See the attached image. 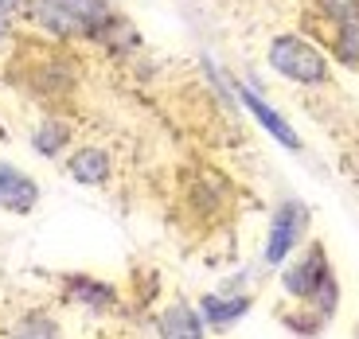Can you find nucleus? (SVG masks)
<instances>
[{
  "mask_svg": "<svg viewBox=\"0 0 359 339\" xmlns=\"http://www.w3.org/2000/svg\"><path fill=\"white\" fill-rule=\"evenodd\" d=\"M266 63L273 67V74L297 82V86H328V78H332L320 47L305 36H293V32H281L269 39Z\"/></svg>",
  "mask_w": 359,
  "mask_h": 339,
  "instance_id": "f257e3e1",
  "label": "nucleus"
},
{
  "mask_svg": "<svg viewBox=\"0 0 359 339\" xmlns=\"http://www.w3.org/2000/svg\"><path fill=\"white\" fill-rule=\"evenodd\" d=\"M309 223H313V214H309L305 203H297V199L281 203L278 211H273V223H269V234H266V250H262L266 265H281V261L305 242Z\"/></svg>",
  "mask_w": 359,
  "mask_h": 339,
  "instance_id": "f03ea898",
  "label": "nucleus"
},
{
  "mask_svg": "<svg viewBox=\"0 0 359 339\" xmlns=\"http://www.w3.org/2000/svg\"><path fill=\"white\" fill-rule=\"evenodd\" d=\"M24 20L32 27H39L51 39H86V27L74 12H67L59 0H24Z\"/></svg>",
  "mask_w": 359,
  "mask_h": 339,
  "instance_id": "7ed1b4c3",
  "label": "nucleus"
},
{
  "mask_svg": "<svg viewBox=\"0 0 359 339\" xmlns=\"http://www.w3.org/2000/svg\"><path fill=\"white\" fill-rule=\"evenodd\" d=\"M328 273H332L328 254H324L320 242H313V246L305 250V258H297L289 269H281V289H285V293L301 304V300H309V293H313V289L320 285Z\"/></svg>",
  "mask_w": 359,
  "mask_h": 339,
  "instance_id": "20e7f679",
  "label": "nucleus"
},
{
  "mask_svg": "<svg viewBox=\"0 0 359 339\" xmlns=\"http://www.w3.org/2000/svg\"><path fill=\"white\" fill-rule=\"evenodd\" d=\"M74 86H79V74H74L63 59H55V55L51 59H39V63L27 71V90L39 94V98H47V102H59V98H67V94H74Z\"/></svg>",
  "mask_w": 359,
  "mask_h": 339,
  "instance_id": "39448f33",
  "label": "nucleus"
},
{
  "mask_svg": "<svg viewBox=\"0 0 359 339\" xmlns=\"http://www.w3.org/2000/svg\"><path fill=\"white\" fill-rule=\"evenodd\" d=\"M67 176L82 188H106L109 176H114V160H109V152L98 148V144H82L67 156Z\"/></svg>",
  "mask_w": 359,
  "mask_h": 339,
  "instance_id": "423d86ee",
  "label": "nucleus"
},
{
  "mask_svg": "<svg viewBox=\"0 0 359 339\" xmlns=\"http://www.w3.org/2000/svg\"><path fill=\"white\" fill-rule=\"evenodd\" d=\"M238 98H243V106L254 113V121H258V125L266 129V133L273 137L278 144H285L289 152H297V148H301V137H297V129L289 125L285 117H281L278 109L269 106L266 98H262L258 90H250V86H243V82H238Z\"/></svg>",
  "mask_w": 359,
  "mask_h": 339,
  "instance_id": "0eeeda50",
  "label": "nucleus"
},
{
  "mask_svg": "<svg viewBox=\"0 0 359 339\" xmlns=\"http://www.w3.org/2000/svg\"><path fill=\"white\" fill-rule=\"evenodd\" d=\"M63 300L79 304V308H90V312H109L117 304V289L106 285V281H94L86 273H67L63 277Z\"/></svg>",
  "mask_w": 359,
  "mask_h": 339,
  "instance_id": "6e6552de",
  "label": "nucleus"
},
{
  "mask_svg": "<svg viewBox=\"0 0 359 339\" xmlns=\"http://www.w3.org/2000/svg\"><path fill=\"white\" fill-rule=\"evenodd\" d=\"M36 203H39L36 179L0 160V207L12 211V214H32V211H36Z\"/></svg>",
  "mask_w": 359,
  "mask_h": 339,
  "instance_id": "1a4fd4ad",
  "label": "nucleus"
},
{
  "mask_svg": "<svg viewBox=\"0 0 359 339\" xmlns=\"http://www.w3.org/2000/svg\"><path fill=\"white\" fill-rule=\"evenodd\" d=\"M203 328H207L203 316L184 300L168 304L161 312V320H156V335H164V339H199V335H207Z\"/></svg>",
  "mask_w": 359,
  "mask_h": 339,
  "instance_id": "9d476101",
  "label": "nucleus"
},
{
  "mask_svg": "<svg viewBox=\"0 0 359 339\" xmlns=\"http://www.w3.org/2000/svg\"><path fill=\"white\" fill-rule=\"evenodd\" d=\"M250 308H254V296H246V293H238V296L207 293L203 300H199V316H203V324H211V328H231V324L243 320Z\"/></svg>",
  "mask_w": 359,
  "mask_h": 339,
  "instance_id": "9b49d317",
  "label": "nucleus"
},
{
  "mask_svg": "<svg viewBox=\"0 0 359 339\" xmlns=\"http://www.w3.org/2000/svg\"><path fill=\"white\" fill-rule=\"evenodd\" d=\"M67 144H71V125H67L59 113H47L36 129H32V152L43 156V160H55V156H63Z\"/></svg>",
  "mask_w": 359,
  "mask_h": 339,
  "instance_id": "f8f14e48",
  "label": "nucleus"
},
{
  "mask_svg": "<svg viewBox=\"0 0 359 339\" xmlns=\"http://www.w3.org/2000/svg\"><path fill=\"white\" fill-rule=\"evenodd\" d=\"M59 4L82 20V27H86V39H94V32H98V27L106 24L109 16H114V4H109V0H59Z\"/></svg>",
  "mask_w": 359,
  "mask_h": 339,
  "instance_id": "ddd939ff",
  "label": "nucleus"
},
{
  "mask_svg": "<svg viewBox=\"0 0 359 339\" xmlns=\"http://www.w3.org/2000/svg\"><path fill=\"white\" fill-rule=\"evenodd\" d=\"M305 304V308H313L316 316H320L324 324L332 320L336 312H340V281H336V273H328L320 281V285L313 289V293H309V300H301Z\"/></svg>",
  "mask_w": 359,
  "mask_h": 339,
  "instance_id": "4468645a",
  "label": "nucleus"
},
{
  "mask_svg": "<svg viewBox=\"0 0 359 339\" xmlns=\"http://www.w3.org/2000/svg\"><path fill=\"white\" fill-rule=\"evenodd\" d=\"M332 51L344 67L359 71V20H348V24L332 27Z\"/></svg>",
  "mask_w": 359,
  "mask_h": 339,
  "instance_id": "2eb2a0df",
  "label": "nucleus"
},
{
  "mask_svg": "<svg viewBox=\"0 0 359 339\" xmlns=\"http://www.w3.org/2000/svg\"><path fill=\"white\" fill-rule=\"evenodd\" d=\"M8 335H20V339H55L59 335V320L51 312H24L16 324H12Z\"/></svg>",
  "mask_w": 359,
  "mask_h": 339,
  "instance_id": "dca6fc26",
  "label": "nucleus"
},
{
  "mask_svg": "<svg viewBox=\"0 0 359 339\" xmlns=\"http://www.w3.org/2000/svg\"><path fill=\"white\" fill-rule=\"evenodd\" d=\"M313 4L332 27L348 24V20H359V0H313Z\"/></svg>",
  "mask_w": 359,
  "mask_h": 339,
  "instance_id": "f3484780",
  "label": "nucleus"
},
{
  "mask_svg": "<svg viewBox=\"0 0 359 339\" xmlns=\"http://www.w3.org/2000/svg\"><path fill=\"white\" fill-rule=\"evenodd\" d=\"M20 8H24V0H0V12H4V16H16Z\"/></svg>",
  "mask_w": 359,
  "mask_h": 339,
  "instance_id": "a211bd4d",
  "label": "nucleus"
},
{
  "mask_svg": "<svg viewBox=\"0 0 359 339\" xmlns=\"http://www.w3.org/2000/svg\"><path fill=\"white\" fill-rule=\"evenodd\" d=\"M8 20H12V16H4V12H0V43H4V39H8V27H12Z\"/></svg>",
  "mask_w": 359,
  "mask_h": 339,
  "instance_id": "6ab92c4d",
  "label": "nucleus"
},
{
  "mask_svg": "<svg viewBox=\"0 0 359 339\" xmlns=\"http://www.w3.org/2000/svg\"><path fill=\"white\" fill-rule=\"evenodd\" d=\"M0 141H8V129H4V125H0Z\"/></svg>",
  "mask_w": 359,
  "mask_h": 339,
  "instance_id": "aec40b11",
  "label": "nucleus"
}]
</instances>
